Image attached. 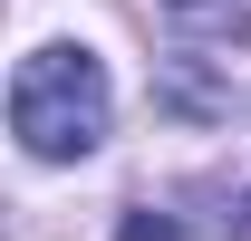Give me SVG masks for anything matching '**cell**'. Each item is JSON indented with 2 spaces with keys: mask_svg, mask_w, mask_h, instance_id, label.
<instances>
[{
  "mask_svg": "<svg viewBox=\"0 0 251 241\" xmlns=\"http://www.w3.org/2000/svg\"><path fill=\"white\" fill-rule=\"evenodd\" d=\"M174 10H184V20H203V10H232V0H174Z\"/></svg>",
  "mask_w": 251,
  "mask_h": 241,
  "instance_id": "obj_3",
  "label": "cell"
},
{
  "mask_svg": "<svg viewBox=\"0 0 251 241\" xmlns=\"http://www.w3.org/2000/svg\"><path fill=\"white\" fill-rule=\"evenodd\" d=\"M184 222H164V212H135V222H116V241H174Z\"/></svg>",
  "mask_w": 251,
  "mask_h": 241,
  "instance_id": "obj_2",
  "label": "cell"
},
{
  "mask_svg": "<svg viewBox=\"0 0 251 241\" xmlns=\"http://www.w3.org/2000/svg\"><path fill=\"white\" fill-rule=\"evenodd\" d=\"M242 241H251V193H242Z\"/></svg>",
  "mask_w": 251,
  "mask_h": 241,
  "instance_id": "obj_4",
  "label": "cell"
},
{
  "mask_svg": "<svg viewBox=\"0 0 251 241\" xmlns=\"http://www.w3.org/2000/svg\"><path fill=\"white\" fill-rule=\"evenodd\" d=\"M106 68L87 48H29L20 77H10V135L39 154V164H77V154L106 145Z\"/></svg>",
  "mask_w": 251,
  "mask_h": 241,
  "instance_id": "obj_1",
  "label": "cell"
}]
</instances>
